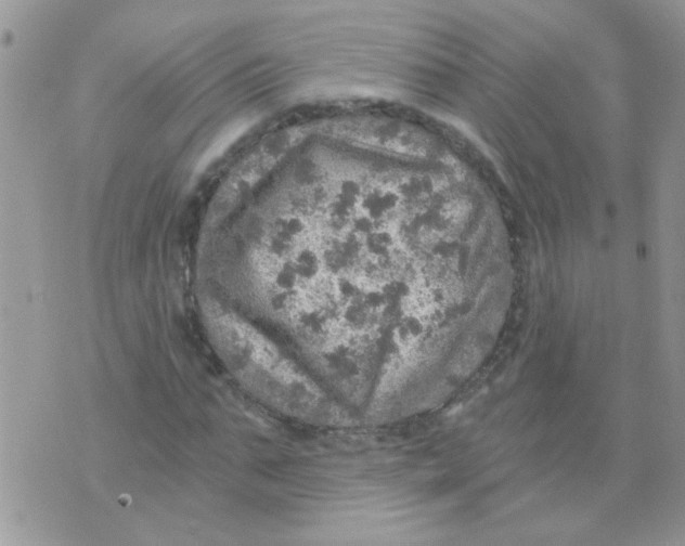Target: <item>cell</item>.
I'll return each mask as SVG.
<instances>
[{
  "label": "cell",
  "mask_w": 685,
  "mask_h": 546,
  "mask_svg": "<svg viewBox=\"0 0 685 546\" xmlns=\"http://www.w3.org/2000/svg\"><path fill=\"white\" fill-rule=\"evenodd\" d=\"M206 316L222 360L254 395L285 414L316 413L320 394L271 341L245 321L216 307H210Z\"/></svg>",
  "instance_id": "1"
}]
</instances>
